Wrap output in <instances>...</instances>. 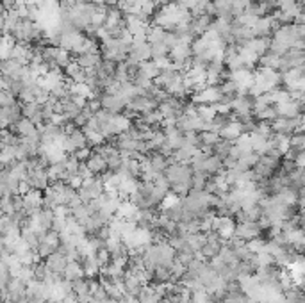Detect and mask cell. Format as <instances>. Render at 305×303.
Segmentation results:
<instances>
[{
	"mask_svg": "<svg viewBox=\"0 0 305 303\" xmlns=\"http://www.w3.org/2000/svg\"><path fill=\"white\" fill-rule=\"evenodd\" d=\"M251 4V0H232V9H234V18H237L239 15H243L246 11V7Z\"/></svg>",
	"mask_w": 305,
	"mask_h": 303,
	"instance_id": "14",
	"label": "cell"
},
{
	"mask_svg": "<svg viewBox=\"0 0 305 303\" xmlns=\"http://www.w3.org/2000/svg\"><path fill=\"white\" fill-rule=\"evenodd\" d=\"M159 73H161V68L154 63V61H144V63H141V66H139L138 75H143V77H146V79L154 80Z\"/></svg>",
	"mask_w": 305,
	"mask_h": 303,
	"instance_id": "8",
	"label": "cell"
},
{
	"mask_svg": "<svg viewBox=\"0 0 305 303\" xmlns=\"http://www.w3.org/2000/svg\"><path fill=\"white\" fill-rule=\"evenodd\" d=\"M77 175H79L82 180H90V178H93V177H95V175H93V171L90 170V166L86 164V162H80Z\"/></svg>",
	"mask_w": 305,
	"mask_h": 303,
	"instance_id": "15",
	"label": "cell"
},
{
	"mask_svg": "<svg viewBox=\"0 0 305 303\" xmlns=\"http://www.w3.org/2000/svg\"><path fill=\"white\" fill-rule=\"evenodd\" d=\"M23 70H25V66H23L20 61H16V59H13V57L2 61V75H9L13 79H21Z\"/></svg>",
	"mask_w": 305,
	"mask_h": 303,
	"instance_id": "3",
	"label": "cell"
},
{
	"mask_svg": "<svg viewBox=\"0 0 305 303\" xmlns=\"http://www.w3.org/2000/svg\"><path fill=\"white\" fill-rule=\"evenodd\" d=\"M72 285H73V293L77 296L79 294H91V277H82L79 280H73Z\"/></svg>",
	"mask_w": 305,
	"mask_h": 303,
	"instance_id": "11",
	"label": "cell"
},
{
	"mask_svg": "<svg viewBox=\"0 0 305 303\" xmlns=\"http://www.w3.org/2000/svg\"><path fill=\"white\" fill-rule=\"evenodd\" d=\"M161 303H173V302H171L170 298H162V300H161Z\"/></svg>",
	"mask_w": 305,
	"mask_h": 303,
	"instance_id": "16",
	"label": "cell"
},
{
	"mask_svg": "<svg viewBox=\"0 0 305 303\" xmlns=\"http://www.w3.org/2000/svg\"><path fill=\"white\" fill-rule=\"evenodd\" d=\"M32 273H34V280H37V282H45L47 277L50 275V271H48V267H47V262L43 261V259H39L36 264H32Z\"/></svg>",
	"mask_w": 305,
	"mask_h": 303,
	"instance_id": "10",
	"label": "cell"
},
{
	"mask_svg": "<svg viewBox=\"0 0 305 303\" xmlns=\"http://www.w3.org/2000/svg\"><path fill=\"white\" fill-rule=\"evenodd\" d=\"M86 164L90 166V170L93 171V175H104L106 171H109V164H107V160L102 157L98 152L93 150V154L88 160H86Z\"/></svg>",
	"mask_w": 305,
	"mask_h": 303,
	"instance_id": "4",
	"label": "cell"
},
{
	"mask_svg": "<svg viewBox=\"0 0 305 303\" xmlns=\"http://www.w3.org/2000/svg\"><path fill=\"white\" fill-rule=\"evenodd\" d=\"M73 59L79 63L80 68L91 70V68H95L96 64L102 63V53H82V55H77V57H73Z\"/></svg>",
	"mask_w": 305,
	"mask_h": 303,
	"instance_id": "5",
	"label": "cell"
},
{
	"mask_svg": "<svg viewBox=\"0 0 305 303\" xmlns=\"http://www.w3.org/2000/svg\"><path fill=\"white\" fill-rule=\"evenodd\" d=\"M18 96H15L11 91L7 89H2V93H0V106L2 107H13L15 104H18Z\"/></svg>",
	"mask_w": 305,
	"mask_h": 303,
	"instance_id": "13",
	"label": "cell"
},
{
	"mask_svg": "<svg viewBox=\"0 0 305 303\" xmlns=\"http://www.w3.org/2000/svg\"><path fill=\"white\" fill-rule=\"evenodd\" d=\"M86 277L84 269H82V266H80V262L73 261L70 262L68 266H66V269H64V278L66 280H70V282H73V280H79V278Z\"/></svg>",
	"mask_w": 305,
	"mask_h": 303,
	"instance_id": "6",
	"label": "cell"
},
{
	"mask_svg": "<svg viewBox=\"0 0 305 303\" xmlns=\"http://www.w3.org/2000/svg\"><path fill=\"white\" fill-rule=\"evenodd\" d=\"M280 66V55L273 52H266L264 55L259 57V68H273V70H278Z\"/></svg>",
	"mask_w": 305,
	"mask_h": 303,
	"instance_id": "7",
	"label": "cell"
},
{
	"mask_svg": "<svg viewBox=\"0 0 305 303\" xmlns=\"http://www.w3.org/2000/svg\"><path fill=\"white\" fill-rule=\"evenodd\" d=\"M128 57L136 59L138 63H144V61H152V45L146 39H134L130 45V53Z\"/></svg>",
	"mask_w": 305,
	"mask_h": 303,
	"instance_id": "1",
	"label": "cell"
},
{
	"mask_svg": "<svg viewBox=\"0 0 305 303\" xmlns=\"http://www.w3.org/2000/svg\"><path fill=\"white\" fill-rule=\"evenodd\" d=\"M45 262H47L48 271L55 273L59 277H64V269H66V266L70 264L68 257L63 255V253H59V251H55V253H52L50 257H47Z\"/></svg>",
	"mask_w": 305,
	"mask_h": 303,
	"instance_id": "2",
	"label": "cell"
},
{
	"mask_svg": "<svg viewBox=\"0 0 305 303\" xmlns=\"http://www.w3.org/2000/svg\"><path fill=\"white\" fill-rule=\"evenodd\" d=\"M171 48L166 45L164 41L162 43H155L152 45V59H161V57H170Z\"/></svg>",
	"mask_w": 305,
	"mask_h": 303,
	"instance_id": "12",
	"label": "cell"
},
{
	"mask_svg": "<svg viewBox=\"0 0 305 303\" xmlns=\"http://www.w3.org/2000/svg\"><path fill=\"white\" fill-rule=\"evenodd\" d=\"M166 32L162 27L159 25H150L148 29V34H146V41L150 43V45H155V43H162L166 37Z\"/></svg>",
	"mask_w": 305,
	"mask_h": 303,
	"instance_id": "9",
	"label": "cell"
}]
</instances>
